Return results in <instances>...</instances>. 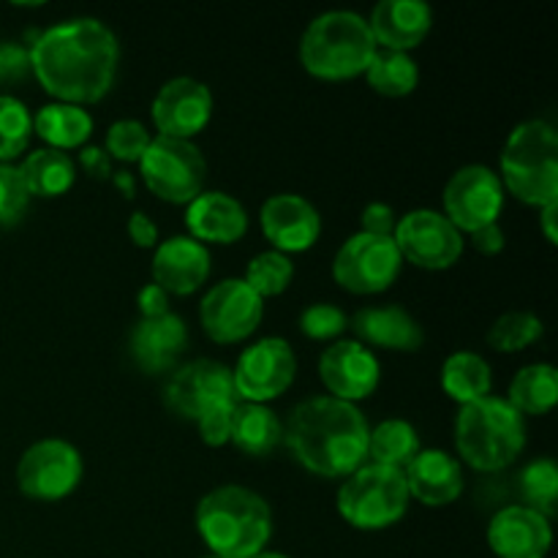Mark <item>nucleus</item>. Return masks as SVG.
<instances>
[{
  "mask_svg": "<svg viewBox=\"0 0 558 558\" xmlns=\"http://www.w3.org/2000/svg\"><path fill=\"white\" fill-rule=\"evenodd\" d=\"M27 49L31 71L60 104L101 101L118 76V36L96 16L58 22L38 33Z\"/></svg>",
  "mask_w": 558,
  "mask_h": 558,
  "instance_id": "f257e3e1",
  "label": "nucleus"
},
{
  "mask_svg": "<svg viewBox=\"0 0 558 558\" xmlns=\"http://www.w3.org/2000/svg\"><path fill=\"white\" fill-rule=\"evenodd\" d=\"M409 496L428 507H447L463 494V469L450 452L420 450L403 469Z\"/></svg>",
  "mask_w": 558,
  "mask_h": 558,
  "instance_id": "393cba45",
  "label": "nucleus"
},
{
  "mask_svg": "<svg viewBox=\"0 0 558 558\" xmlns=\"http://www.w3.org/2000/svg\"><path fill=\"white\" fill-rule=\"evenodd\" d=\"M319 376L332 398L354 403L379 387L381 365L368 347L354 338H341L322 352Z\"/></svg>",
  "mask_w": 558,
  "mask_h": 558,
  "instance_id": "f3484780",
  "label": "nucleus"
},
{
  "mask_svg": "<svg viewBox=\"0 0 558 558\" xmlns=\"http://www.w3.org/2000/svg\"><path fill=\"white\" fill-rule=\"evenodd\" d=\"M556 213H558V199L556 202H548V205L539 207V227H543V232H545V238H548V243H556V240H558Z\"/></svg>",
  "mask_w": 558,
  "mask_h": 558,
  "instance_id": "de8ad7c7",
  "label": "nucleus"
},
{
  "mask_svg": "<svg viewBox=\"0 0 558 558\" xmlns=\"http://www.w3.org/2000/svg\"><path fill=\"white\" fill-rule=\"evenodd\" d=\"M365 80L376 93L387 98H401L417 87L420 69L409 52H396V49H376L365 69Z\"/></svg>",
  "mask_w": 558,
  "mask_h": 558,
  "instance_id": "2f4dec72",
  "label": "nucleus"
},
{
  "mask_svg": "<svg viewBox=\"0 0 558 558\" xmlns=\"http://www.w3.org/2000/svg\"><path fill=\"white\" fill-rule=\"evenodd\" d=\"M20 172L31 196L52 199L74 185L76 163L69 153L54 150V147H38L20 163Z\"/></svg>",
  "mask_w": 558,
  "mask_h": 558,
  "instance_id": "bb28decb",
  "label": "nucleus"
},
{
  "mask_svg": "<svg viewBox=\"0 0 558 558\" xmlns=\"http://www.w3.org/2000/svg\"><path fill=\"white\" fill-rule=\"evenodd\" d=\"M543 338V319L532 311H507L488 330V343L499 352H521Z\"/></svg>",
  "mask_w": 558,
  "mask_h": 558,
  "instance_id": "f704fd0d",
  "label": "nucleus"
},
{
  "mask_svg": "<svg viewBox=\"0 0 558 558\" xmlns=\"http://www.w3.org/2000/svg\"><path fill=\"white\" fill-rule=\"evenodd\" d=\"M210 251L189 234L158 243L153 256V278L167 294H191L210 276Z\"/></svg>",
  "mask_w": 558,
  "mask_h": 558,
  "instance_id": "aec40b11",
  "label": "nucleus"
},
{
  "mask_svg": "<svg viewBox=\"0 0 558 558\" xmlns=\"http://www.w3.org/2000/svg\"><path fill=\"white\" fill-rule=\"evenodd\" d=\"M300 330L314 341H332L349 330V319L338 305L332 303H314L300 314Z\"/></svg>",
  "mask_w": 558,
  "mask_h": 558,
  "instance_id": "58836bf2",
  "label": "nucleus"
},
{
  "mask_svg": "<svg viewBox=\"0 0 558 558\" xmlns=\"http://www.w3.org/2000/svg\"><path fill=\"white\" fill-rule=\"evenodd\" d=\"M472 245L485 256H494L505 248V232H501L499 221L488 223V227H480L472 232Z\"/></svg>",
  "mask_w": 558,
  "mask_h": 558,
  "instance_id": "49530a36",
  "label": "nucleus"
},
{
  "mask_svg": "<svg viewBox=\"0 0 558 558\" xmlns=\"http://www.w3.org/2000/svg\"><path fill=\"white\" fill-rule=\"evenodd\" d=\"M456 445L463 461L477 472H501L526 447L523 414L499 396L466 403L456 417Z\"/></svg>",
  "mask_w": 558,
  "mask_h": 558,
  "instance_id": "20e7f679",
  "label": "nucleus"
},
{
  "mask_svg": "<svg viewBox=\"0 0 558 558\" xmlns=\"http://www.w3.org/2000/svg\"><path fill=\"white\" fill-rule=\"evenodd\" d=\"M254 558H289V556H283V554H270V550H262V554H256Z\"/></svg>",
  "mask_w": 558,
  "mask_h": 558,
  "instance_id": "8fccbe9b",
  "label": "nucleus"
},
{
  "mask_svg": "<svg viewBox=\"0 0 558 558\" xmlns=\"http://www.w3.org/2000/svg\"><path fill=\"white\" fill-rule=\"evenodd\" d=\"M398 216L390 205L385 202H371L360 216V232L365 234H379V238H392L396 234Z\"/></svg>",
  "mask_w": 558,
  "mask_h": 558,
  "instance_id": "79ce46f5",
  "label": "nucleus"
},
{
  "mask_svg": "<svg viewBox=\"0 0 558 558\" xmlns=\"http://www.w3.org/2000/svg\"><path fill=\"white\" fill-rule=\"evenodd\" d=\"M163 403L183 420H199L207 409L221 403H238L232 368L218 360H194L169 376L163 387Z\"/></svg>",
  "mask_w": 558,
  "mask_h": 558,
  "instance_id": "2eb2a0df",
  "label": "nucleus"
},
{
  "mask_svg": "<svg viewBox=\"0 0 558 558\" xmlns=\"http://www.w3.org/2000/svg\"><path fill=\"white\" fill-rule=\"evenodd\" d=\"M392 240L401 259L423 270H447L463 254V234L436 210H412L398 218Z\"/></svg>",
  "mask_w": 558,
  "mask_h": 558,
  "instance_id": "ddd939ff",
  "label": "nucleus"
},
{
  "mask_svg": "<svg viewBox=\"0 0 558 558\" xmlns=\"http://www.w3.org/2000/svg\"><path fill=\"white\" fill-rule=\"evenodd\" d=\"M445 218L458 229L469 232L496 223L505 207V185L499 174L485 163H466L445 185Z\"/></svg>",
  "mask_w": 558,
  "mask_h": 558,
  "instance_id": "f8f14e48",
  "label": "nucleus"
},
{
  "mask_svg": "<svg viewBox=\"0 0 558 558\" xmlns=\"http://www.w3.org/2000/svg\"><path fill=\"white\" fill-rule=\"evenodd\" d=\"M294 278V265L287 254H278V251H262L245 267L243 281L265 298H276V294L287 292L289 283Z\"/></svg>",
  "mask_w": 558,
  "mask_h": 558,
  "instance_id": "72a5a7b5",
  "label": "nucleus"
},
{
  "mask_svg": "<svg viewBox=\"0 0 558 558\" xmlns=\"http://www.w3.org/2000/svg\"><path fill=\"white\" fill-rule=\"evenodd\" d=\"M136 305H140L142 319H156V316L169 314V294L158 283H147L136 294Z\"/></svg>",
  "mask_w": 558,
  "mask_h": 558,
  "instance_id": "37998d69",
  "label": "nucleus"
},
{
  "mask_svg": "<svg viewBox=\"0 0 558 558\" xmlns=\"http://www.w3.org/2000/svg\"><path fill=\"white\" fill-rule=\"evenodd\" d=\"M150 140L153 136L147 134V129L140 123V120L125 118V120H118V123L109 125L107 145H104V150L109 153V158H118V161L140 163V158L145 156Z\"/></svg>",
  "mask_w": 558,
  "mask_h": 558,
  "instance_id": "e433bc0d",
  "label": "nucleus"
},
{
  "mask_svg": "<svg viewBox=\"0 0 558 558\" xmlns=\"http://www.w3.org/2000/svg\"><path fill=\"white\" fill-rule=\"evenodd\" d=\"M85 463L80 450L65 439H41L22 452L16 463V483L36 501H60L80 485Z\"/></svg>",
  "mask_w": 558,
  "mask_h": 558,
  "instance_id": "9d476101",
  "label": "nucleus"
},
{
  "mask_svg": "<svg viewBox=\"0 0 558 558\" xmlns=\"http://www.w3.org/2000/svg\"><path fill=\"white\" fill-rule=\"evenodd\" d=\"M80 167L90 178H112V158H109V153L104 147H82Z\"/></svg>",
  "mask_w": 558,
  "mask_h": 558,
  "instance_id": "a18cd8bd",
  "label": "nucleus"
},
{
  "mask_svg": "<svg viewBox=\"0 0 558 558\" xmlns=\"http://www.w3.org/2000/svg\"><path fill=\"white\" fill-rule=\"evenodd\" d=\"M441 387H445V392L452 401L466 407V403L490 396L494 371H490L488 360L480 357V354L456 352L441 365Z\"/></svg>",
  "mask_w": 558,
  "mask_h": 558,
  "instance_id": "c85d7f7f",
  "label": "nucleus"
},
{
  "mask_svg": "<svg viewBox=\"0 0 558 558\" xmlns=\"http://www.w3.org/2000/svg\"><path fill=\"white\" fill-rule=\"evenodd\" d=\"M129 238L134 240V245L140 248H153L158 243V227L147 213L136 210L134 216L129 218Z\"/></svg>",
  "mask_w": 558,
  "mask_h": 558,
  "instance_id": "c03bdc74",
  "label": "nucleus"
},
{
  "mask_svg": "<svg viewBox=\"0 0 558 558\" xmlns=\"http://www.w3.org/2000/svg\"><path fill=\"white\" fill-rule=\"evenodd\" d=\"M401 251L396 240L357 232L338 248L332 278L352 294H379L392 287L401 272Z\"/></svg>",
  "mask_w": 558,
  "mask_h": 558,
  "instance_id": "1a4fd4ad",
  "label": "nucleus"
},
{
  "mask_svg": "<svg viewBox=\"0 0 558 558\" xmlns=\"http://www.w3.org/2000/svg\"><path fill=\"white\" fill-rule=\"evenodd\" d=\"M434 11L423 0H381L371 14L368 27L379 49L409 52L430 33Z\"/></svg>",
  "mask_w": 558,
  "mask_h": 558,
  "instance_id": "b1692460",
  "label": "nucleus"
},
{
  "mask_svg": "<svg viewBox=\"0 0 558 558\" xmlns=\"http://www.w3.org/2000/svg\"><path fill=\"white\" fill-rule=\"evenodd\" d=\"M140 172L158 199L189 205L205 191L207 161L191 140L153 136L145 156L140 158Z\"/></svg>",
  "mask_w": 558,
  "mask_h": 558,
  "instance_id": "6e6552de",
  "label": "nucleus"
},
{
  "mask_svg": "<svg viewBox=\"0 0 558 558\" xmlns=\"http://www.w3.org/2000/svg\"><path fill=\"white\" fill-rule=\"evenodd\" d=\"M31 205V191L22 180L20 167L0 163V227H11L25 216Z\"/></svg>",
  "mask_w": 558,
  "mask_h": 558,
  "instance_id": "4c0bfd02",
  "label": "nucleus"
},
{
  "mask_svg": "<svg viewBox=\"0 0 558 558\" xmlns=\"http://www.w3.org/2000/svg\"><path fill=\"white\" fill-rule=\"evenodd\" d=\"M501 185L521 202L543 207L558 199V136L548 120H526L501 150Z\"/></svg>",
  "mask_w": 558,
  "mask_h": 558,
  "instance_id": "423d86ee",
  "label": "nucleus"
},
{
  "mask_svg": "<svg viewBox=\"0 0 558 558\" xmlns=\"http://www.w3.org/2000/svg\"><path fill=\"white\" fill-rule=\"evenodd\" d=\"M207 558H218V556H207Z\"/></svg>",
  "mask_w": 558,
  "mask_h": 558,
  "instance_id": "3c124183",
  "label": "nucleus"
},
{
  "mask_svg": "<svg viewBox=\"0 0 558 558\" xmlns=\"http://www.w3.org/2000/svg\"><path fill=\"white\" fill-rule=\"evenodd\" d=\"M185 227L191 238L205 243H238L248 232V213L234 199L232 194L223 191H202L196 199L189 202L185 210Z\"/></svg>",
  "mask_w": 558,
  "mask_h": 558,
  "instance_id": "5701e85b",
  "label": "nucleus"
},
{
  "mask_svg": "<svg viewBox=\"0 0 558 558\" xmlns=\"http://www.w3.org/2000/svg\"><path fill=\"white\" fill-rule=\"evenodd\" d=\"M240 452L251 458H265L283 441V423L265 403H243L234 407L232 436H229Z\"/></svg>",
  "mask_w": 558,
  "mask_h": 558,
  "instance_id": "a878e982",
  "label": "nucleus"
},
{
  "mask_svg": "<svg viewBox=\"0 0 558 558\" xmlns=\"http://www.w3.org/2000/svg\"><path fill=\"white\" fill-rule=\"evenodd\" d=\"M33 136V114L20 98L0 96V163L25 153Z\"/></svg>",
  "mask_w": 558,
  "mask_h": 558,
  "instance_id": "c9c22d12",
  "label": "nucleus"
},
{
  "mask_svg": "<svg viewBox=\"0 0 558 558\" xmlns=\"http://www.w3.org/2000/svg\"><path fill=\"white\" fill-rule=\"evenodd\" d=\"M112 180L125 196H134V174H131V172H112Z\"/></svg>",
  "mask_w": 558,
  "mask_h": 558,
  "instance_id": "09e8293b",
  "label": "nucleus"
},
{
  "mask_svg": "<svg viewBox=\"0 0 558 558\" xmlns=\"http://www.w3.org/2000/svg\"><path fill=\"white\" fill-rule=\"evenodd\" d=\"M420 450L423 447H420L417 430L407 420H385L376 428H371L368 434V458L371 463H379V466H390L403 472Z\"/></svg>",
  "mask_w": 558,
  "mask_h": 558,
  "instance_id": "7c9ffc66",
  "label": "nucleus"
},
{
  "mask_svg": "<svg viewBox=\"0 0 558 558\" xmlns=\"http://www.w3.org/2000/svg\"><path fill=\"white\" fill-rule=\"evenodd\" d=\"M238 403H221V407H213L196 420V428H199V436L205 445L210 447L227 445L229 436H232V414Z\"/></svg>",
  "mask_w": 558,
  "mask_h": 558,
  "instance_id": "ea45409f",
  "label": "nucleus"
},
{
  "mask_svg": "<svg viewBox=\"0 0 558 558\" xmlns=\"http://www.w3.org/2000/svg\"><path fill=\"white\" fill-rule=\"evenodd\" d=\"M150 112L158 136L191 140L210 123L213 93L194 76H174L158 87Z\"/></svg>",
  "mask_w": 558,
  "mask_h": 558,
  "instance_id": "dca6fc26",
  "label": "nucleus"
},
{
  "mask_svg": "<svg viewBox=\"0 0 558 558\" xmlns=\"http://www.w3.org/2000/svg\"><path fill=\"white\" fill-rule=\"evenodd\" d=\"M488 545L499 558H545L554 545V529L539 512L510 505L490 518Z\"/></svg>",
  "mask_w": 558,
  "mask_h": 558,
  "instance_id": "6ab92c4d",
  "label": "nucleus"
},
{
  "mask_svg": "<svg viewBox=\"0 0 558 558\" xmlns=\"http://www.w3.org/2000/svg\"><path fill=\"white\" fill-rule=\"evenodd\" d=\"M354 341L363 347L396 349V352H417L425 341V330L401 305H374L363 308L349 319Z\"/></svg>",
  "mask_w": 558,
  "mask_h": 558,
  "instance_id": "4be33fe9",
  "label": "nucleus"
},
{
  "mask_svg": "<svg viewBox=\"0 0 558 558\" xmlns=\"http://www.w3.org/2000/svg\"><path fill=\"white\" fill-rule=\"evenodd\" d=\"M265 316V300L243 281V278H223L199 305V319L207 336L216 343H238L254 336Z\"/></svg>",
  "mask_w": 558,
  "mask_h": 558,
  "instance_id": "4468645a",
  "label": "nucleus"
},
{
  "mask_svg": "<svg viewBox=\"0 0 558 558\" xmlns=\"http://www.w3.org/2000/svg\"><path fill=\"white\" fill-rule=\"evenodd\" d=\"M298 376V357L287 338H259L240 354L232 371L234 392L243 403H267L283 396Z\"/></svg>",
  "mask_w": 558,
  "mask_h": 558,
  "instance_id": "9b49d317",
  "label": "nucleus"
},
{
  "mask_svg": "<svg viewBox=\"0 0 558 558\" xmlns=\"http://www.w3.org/2000/svg\"><path fill=\"white\" fill-rule=\"evenodd\" d=\"M196 529L213 556L254 558L272 537L270 505L243 485H221L196 505Z\"/></svg>",
  "mask_w": 558,
  "mask_h": 558,
  "instance_id": "7ed1b4c3",
  "label": "nucleus"
},
{
  "mask_svg": "<svg viewBox=\"0 0 558 558\" xmlns=\"http://www.w3.org/2000/svg\"><path fill=\"white\" fill-rule=\"evenodd\" d=\"M368 20L354 11H325L316 16L300 41L305 71L319 80H354L365 74L376 52Z\"/></svg>",
  "mask_w": 558,
  "mask_h": 558,
  "instance_id": "39448f33",
  "label": "nucleus"
},
{
  "mask_svg": "<svg viewBox=\"0 0 558 558\" xmlns=\"http://www.w3.org/2000/svg\"><path fill=\"white\" fill-rule=\"evenodd\" d=\"M185 347H189V327L172 311L156 319H140L129 338L131 357L145 374L172 371Z\"/></svg>",
  "mask_w": 558,
  "mask_h": 558,
  "instance_id": "412c9836",
  "label": "nucleus"
},
{
  "mask_svg": "<svg viewBox=\"0 0 558 558\" xmlns=\"http://www.w3.org/2000/svg\"><path fill=\"white\" fill-rule=\"evenodd\" d=\"M33 131L54 150L82 147L93 134V118L76 104H47L33 118Z\"/></svg>",
  "mask_w": 558,
  "mask_h": 558,
  "instance_id": "cd10ccee",
  "label": "nucleus"
},
{
  "mask_svg": "<svg viewBox=\"0 0 558 558\" xmlns=\"http://www.w3.org/2000/svg\"><path fill=\"white\" fill-rule=\"evenodd\" d=\"M371 425L357 403L332 396L300 401L283 423V445L322 477H349L368 458Z\"/></svg>",
  "mask_w": 558,
  "mask_h": 558,
  "instance_id": "f03ea898",
  "label": "nucleus"
},
{
  "mask_svg": "<svg viewBox=\"0 0 558 558\" xmlns=\"http://www.w3.org/2000/svg\"><path fill=\"white\" fill-rule=\"evenodd\" d=\"M262 232L278 254L308 251L322 234V216L305 196L276 194L262 205Z\"/></svg>",
  "mask_w": 558,
  "mask_h": 558,
  "instance_id": "a211bd4d",
  "label": "nucleus"
},
{
  "mask_svg": "<svg viewBox=\"0 0 558 558\" xmlns=\"http://www.w3.org/2000/svg\"><path fill=\"white\" fill-rule=\"evenodd\" d=\"M409 488L403 472L379 463H363L343 480L338 490V512L363 532H376L401 521L409 510Z\"/></svg>",
  "mask_w": 558,
  "mask_h": 558,
  "instance_id": "0eeeda50",
  "label": "nucleus"
},
{
  "mask_svg": "<svg viewBox=\"0 0 558 558\" xmlns=\"http://www.w3.org/2000/svg\"><path fill=\"white\" fill-rule=\"evenodd\" d=\"M507 401L521 414H548L558 401V374L550 363L523 365L510 381Z\"/></svg>",
  "mask_w": 558,
  "mask_h": 558,
  "instance_id": "c756f323",
  "label": "nucleus"
},
{
  "mask_svg": "<svg viewBox=\"0 0 558 558\" xmlns=\"http://www.w3.org/2000/svg\"><path fill=\"white\" fill-rule=\"evenodd\" d=\"M31 74V49L20 41H0V82H22Z\"/></svg>",
  "mask_w": 558,
  "mask_h": 558,
  "instance_id": "a19ab883",
  "label": "nucleus"
},
{
  "mask_svg": "<svg viewBox=\"0 0 558 558\" xmlns=\"http://www.w3.org/2000/svg\"><path fill=\"white\" fill-rule=\"evenodd\" d=\"M518 490L529 510L539 512L550 521L558 510V469L550 458H537L526 463L518 474Z\"/></svg>",
  "mask_w": 558,
  "mask_h": 558,
  "instance_id": "473e14b6",
  "label": "nucleus"
}]
</instances>
